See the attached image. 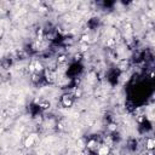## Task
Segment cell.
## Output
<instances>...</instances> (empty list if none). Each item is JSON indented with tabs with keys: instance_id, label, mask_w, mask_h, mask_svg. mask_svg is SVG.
<instances>
[{
	"instance_id": "11",
	"label": "cell",
	"mask_w": 155,
	"mask_h": 155,
	"mask_svg": "<svg viewBox=\"0 0 155 155\" xmlns=\"http://www.w3.org/2000/svg\"><path fill=\"white\" fill-rule=\"evenodd\" d=\"M29 70H30V71H34V70H35V69H34V64H30V65H29Z\"/></svg>"
},
{
	"instance_id": "10",
	"label": "cell",
	"mask_w": 155,
	"mask_h": 155,
	"mask_svg": "<svg viewBox=\"0 0 155 155\" xmlns=\"http://www.w3.org/2000/svg\"><path fill=\"white\" fill-rule=\"evenodd\" d=\"M75 96H76V97L81 96V91H80V90H79V91H76V92H75Z\"/></svg>"
},
{
	"instance_id": "9",
	"label": "cell",
	"mask_w": 155,
	"mask_h": 155,
	"mask_svg": "<svg viewBox=\"0 0 155 155\" xmlns=\"http://www.w3.org/2000/svg\"><path fill=\"white\" fill-rule=\"evenodd\" d=\"M83 41H89V35H84L83 36Z\"/></svg>"
},
{
	"instance_id": "5",
	"label": "cell",
	"mask_w": 155,
	"mask_h": 155,
	"mask_svg": "<svg viewBox=\"0 0 155 155\" xmlns=\"http://www.w3.org/2000/svg\"><path fill=\"white\" fill-rule=\"evenodd\" d=\"M154 147H155V141H154L153 138L148 139V142H147V148L151 150V149H154Z\"/></svg>"
},
{
	"instance_id": "2",
	"label": "cell",
	"mask_w": 155,
	"mask_h": 155,
	"mask_svg": "<svg viewBox=\"0 0 155 155\" xmlns=\"http://www.w3.org/2000/svg\"><path fill=\"white\" fill-rule=\"evenodd\" d=\"M62 104H63L64 107H71V106H73V99H71V97L68 96V95H64V96L62 97Z\"/></svg>"
},
{
	"instance_id": "4",
	"label": "cell",
	"mask_w": 155,
	"mask_h": 155,
	"mask_svg": "<svg viewBox=\"0 0 155 155\" xmlns=\"http://www.w3.org/2000/svg\"><path fill=\"white\" fill-rule=\"evenodd\" d=\"M34 69H35L36 71H42V70H44V65H42L40 62H35V63H34Z\"/></svg>"
},
{
	"instance_id": "6",
	"label": "cell",
	"mask_w": 155,
	"mask_h": 155,
	"mask_svg": "<svg viewBox=\"0 0 155 155\" xmlns=\"http://www.w3.org/2000/svg\"><path fill=\"white\" fill-rule=\"evenodd\" d=\"M95 145H96V141H90V142L87 143V148H90V149L95 148Z\"/></svg>"
},
{
	"instance_id": "8",
	"label": "cell",
	"mask_w": 155,
	"mask_h": 155,
	"mask_svg": "<svg viewBox=\"0 0 155 155\" xmlns=\"http://www.w3.org/2000/svg\"><path fill=\"white\" fill-rule=\"evenodd\" d=\"M65 61V56H59L58 57V62L61 63V62H64Z\"/></svg>"
},
{
	"instance_id": "12",
	"label": "cell",
	"mask_w": 155,
	"mask_h": 155,
	"mask_svg": "<svg viewBox=\"0 0 155 155\" xmlns=\"http://www.w3.org/2000/svg\"><path fill=\"white\" fill-rule=\"evenodd\" d=\"M109 128H110V130H115V125H110Z\"/></svg>"
},
{
	"instance_id": "3",
	"label": "cell",
	"mask_w": 155,
	"mask_h": 155,
	"mask_svg": "<svg viewBox=\"0 0 155 155\" xmlns=\"http://www.w3.org/2000/svg\"><path fill=\"white\" fill-rule=\"evenodd\" d=\"M98 155H109V147L108 145H102L98 150Z\"/></svg>"
},
{
	"instance_id": "7",
	"label": "cell",
	"mask_w": 155,
	"mask_h": 155,
	"mask_svg": "<svg viewBox=\"0 0 155 155\" xmlns=\"http://www.w3.org/2000/svg\"><path fill=\"white\" fill-rule=\"evenodd\" d=\"M40 107H41V108H44V109H46V108H49V107H50V103L44 102V103H41V104H40Z\"/></svg>"
},
{
	"instance_id": "1",
	"label": "cell",
	"mask_w": 155,
	"mask_h": 155,
	"mask_svg": "<svg viewBox=\"0 0 155 155\" xmlns=\"http://www.w3.org/2000/svg\"><path fill=\"white\" fill-rule=\"evenodd\" d=\"M35 139H36V134H30L29 137H27V139H26V142H24V147H26V148H30V147L34 144Z\"/></svg>"
}]
</instances>
